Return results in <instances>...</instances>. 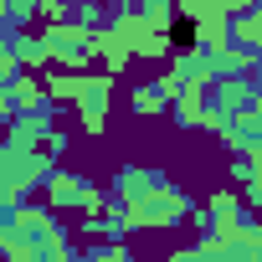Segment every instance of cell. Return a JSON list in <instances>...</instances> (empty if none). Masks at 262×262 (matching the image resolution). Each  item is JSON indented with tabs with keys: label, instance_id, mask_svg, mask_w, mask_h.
<instances>
[{
	"label": "cell",
	"instance_id": "cell-1",
	"mask_svg": "<svg viewBox=\"0 0 262 262\" xmlns=\"http://www.w3.org/2000/svg\"><path fill=\"white\" fill-rule=\"evenodd\" d=\"M170 41H175V47H190V41H195V26H190L185 16H175V21H170Z\"/></svg>",
	"mask_w": 262,
	"mask_h": 262
}]
</instances>
